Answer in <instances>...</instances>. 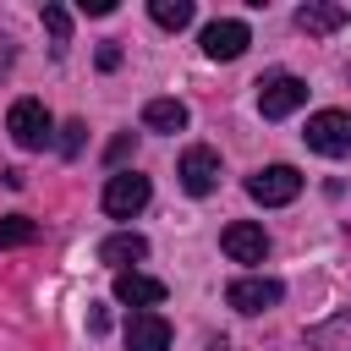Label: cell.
Masks as SVG:
<instances>
[{
    "mask_svg": "<svg viewBox=\"0 0 351 351\" xmlns=\"http://www.w3.org/2000/svg\"><path fill=\"white\" fill-rule=\"evenodd\" d=\"M44 27H49L55 49H66V44H71V11H66V5H44Z\"/></svg>",
    "mask_w": 351,
    "mask_h": 351,
    "instance_id": "obj_18",
    "label": "cell"
},
{
    "mask_svg": "<svg viewBox=\"0 0 351 351\" xmlns=\"http://www.w3.org/2000/svg\"><path fill=\"white\" fill-rule=\"evenodd\" d=\"M247 44H252V27L241 16H219V22L203 27V55L208 60H236V55H247Z\"/></svg>",
    "mask_w": 351,
    "mask_h": 351,
    "instance_id": "obj_6",
    "label": "cell"
},
{
    "mask_svg": "<svg viewBox=\"0 0 351 351\" xmlns=\"http://www.w3.org/2000/svg\"><path fill=\"white\" fill-rule=\"evenodd\" d=\"M302 104H307V82H302V77L274 71V77L258 82V110H263V121H285V115H296Z\"/></svg>",
    "mask_w": 351,
    "mask_h": 351,
    "instance_id": "obj_4",
    "label": "cell"
},
{
    "mask_svg": "<svg viewBox=\"0 0 351 351\" xmlns=\"http://www.w3.org/2000/svg\"><path fill=\"white\" fill-rule=\"evenodd\" d=\"M115 302H126V307H159L165 302V280L137 274V269H121L115 274Z\"/></svg>",
    "mask_w": 351,
    "mask_h": 351,
    "instance_id": "obj_12",
    "label": "cell"
},
{
    "mask_svg": "<svg viewBox=\"0 0 351 351\" xmlns=\"http://www.w3.org/2000/svg\"><path fill=\"white\" fill-rule=\"evenodd\" d=\"M88 329H93V335H104V329H110V313H104V307H93V313H88Z\"/></svg>",
    "mask_w": 351,
    "mask_h": 351,
    "instance_id": "obj_24",
    "label": "cell"
},
{
    "mask_svg": "<svg viewBox=\"0 0 351 351\" xmlns=\"http://www.w3.org/2000/svg\"><path fill=\"white\" fill-rule=\"evenodd\" d=\"M82 11H88V16H110V11H115V0H82Z\"/></svg>",
    "mask_w": 351,
    "mask_h": 351,
    "instance_id": "obj_23",
    "label": "cell"
},
{
    "mask_svg": "<svg viewBox=\"0 0 351 351\" xmlns=\"http://www.w3.org/2000/svg\"><path fill=\"white\" fill-rule=\"evenodd\" d=\"M132 148H137V132H121V137H115V143L104 148V159H110V165H121V159H126Z\"/></svg>",
    "mask_w": 351,
    "mask_h": 351,
    "instance_id": "obj_20",
    "label": "cell"
},
{
    "mask_svg": "<svg viewBox=\"0 0 351 351\" xmlns=\"http://www.w3.org/2000/svg\"><path fill=\"white\" fill-rule=\"evenodd\" d=\"M346 22H351V11L335 5V0H307V5H296V27H302L307 38H329V33H340Z\"/></svg>",
    "mask_w": 351,
    "mask_h": 351,
    "instance_id": "obj_11",
    "label": "cell"
},
{
    "mask_svg": "<svg viewBox=\"0 0 351 351\" xmlns=\"http://www.w3.org/2000/svg\"><path fill=\"white\" fill-rule=\"evenodd\" d=\"M11 60H16V44H11V33H5V27H0V77H5V71H11Z\"/></svg>",
    "mask_w": 351,
    "mask_h": 351,
    "instance_id": "obj_22",
    "label": "cell"
},
{
    "mask_svg": "<svg viewBox=\"0 0 351 351\" xmlns=\"http://www.w3.org/2000/svg\"><path fill=\"white\" fill-rule=\"evenodd\" d=\"M126 351H170V318L154 307H137L126 318Z\"/></svg>",
    "mask_w": 351,
    "mask_h": 351,
    "instance_id": "obj_10",
    "label": "cell"
},
{
    "mask_svg": "<svg viewBox=\"0 0 351 351\" xmlns=\"http://www.w3.org/2000/svg\"><path fill=\"white\" fill-rule=\"evenodd\" d=\"M148 16L159 27H170V33H181L192 22V0H148Z\"/></svg>",
    "mask_w": 351,
    "mask_h": 351,
    "instance_id": "obj_16",
    "label": "cell"
},
{
    "mask_svg": "<svg viewBox=\"0 0 351 351\" xmlns=\"http://www.w3.org/2000/svg\"><path fill=\"white\" fill-rule=\"evenodd\" d=\"M93 60H99V71H115V66H121V44H99Z\"/></svg>",
    "mask_w": 351,
    "mask_h": 351,
    "instance_id": "obj_21",
    "label": "cell"
},
{
    "mask_svg": "<svg viewBox=\"0 0 351 351\" xmlns=\"http://www.w3.org/2000/svg\"><path fill=\"white\" fill-rule=\"evenodd\" d=\"M176 176H181V186H186L192 197H208V192L219 186V154L197 143V148H186V154H181V165H176Z\"/></svg>",
    "mask_w": 351,
    "mask_h": 351,
    "instance_id": "obj_8",
    "label": "cell"
},
{
    "mask_svg": "<svg viewBox=\"0 0 351 351\" xmlns=\"http://www.w3.org/2000/svg\"><path fill=\"white\" fill-rule=\"evenodd\" d=\"M27 241H38V225H33L27 214H5V219H0V252H5V247H27Z\"/></svg>",
    "mask_w": 351,
    "mask_h": 351,
    "instance_id": "obj_17",
    "label": "cell"
},
{
    "mask_svg": "<svg viewBox=\"0 0 351 351\" xmlns=\"http://www.w3.org/2000/svg\"><path fill=\"white\" fill-rule=\"evenodd\" d=\"M137 258H148V241H143L137 230H115V236L99 241V263H110L115 274H121L126 263H137Z\"/></svg>",
    "mask_w": 351,
    "mask_h": 351,
    "instance_id": "obj_14",
    "label": "cell"
},
{
    "mask_svg": "<svg viewBox=\"0 0 351 351\" xmlns=\"http://www.w3.org/2000/svg\"><path fill=\"white\" fill-rule=\"evenodd\" d=\"M302 192V170L296 165H263L258 176H247V197L263 203V208H280Z\"/></svg>",
    "mask_w": 351,
    "mask_h": 351,
    "instance_id": "obj_5",
    "label": "cell"
},
{
    "mask_svg": "<svg viewBox=\"0 0 351 351\" xmlns=\"http://www.w3.org/2000/svg\"><path fill=\"white\" fill-rule=\"evenodd\" d=\"M307 351H351V302L307 329Z\"/></svg>",
    "mask_w": 351,
    "mask_h": 351,
    "instance_id": "obj_13",
    "label": "cell"
},
{
    "mask_svg": "<svg viewBox=\"0 0 351 351\" xmlns=\"http://www.w3.org/2000/svg\"><path fill=\"white\" fill-rule=\"evenodd\" d=\"M219 247H225L230 263H263V258H269V236H263V225H252V219H230V225L219 230Z\"/></svg>",
    "mask_w": 351,
    "mask_h": 351,
    "instance_id": "obj_7",
    "label": "cell"
},
{
    "mask_svg": "<svg viewBox=\"0 0 351 351\" xmlns=\"http://www.w3.org/2000/svg\"><path fill=\"white\" fill-rule=\"evenodd\" d=\"M302 143L313 154H324V159H346L351 154V110H318V115H307Z\"/></svg>",
    "mask_w": 351,
    "mask_h": 351,
    "instance_id": "obj_1",
    "label": "cell"
},
{
    "mask_svg": "<svg viewBox=\"0 0 351 351\" xmlns=\"http://www.w3.org/2000/svg\"><path fill=\"white\" fill-rule=\"evenodd\" d=\"M60 154H66V159L82 154V121H66V126H60Z\"/></svg>",
    "mask_w": 351,
    "mask_h": 351,
    "instance_id": "obj_19",
    "label": "cell"
},
{
    "mask_svg": "<svg viewBox=\"0 0 351 351\" xmlns=\"http://www.w3.org/2000/svg\"><path fill=\"white\" fill-rule=\"evenodd\" d=\"M208 351H225V340H214V346H208Z\"/></svg>",
    "mask_w": 351,
    "mask_h": 351,
    "instance_id": "obj_25",
    "label": "cell"
},
{
    "mask_svg": "<svg viewBox=\"0 0 351 351\" xmlns=\"http://www.w3.org/2000/svg\"><path fill=\"white\" fill-rule=\"evenodd\" d=\"M5 132H11L16 148H44L49 132H55V121H49L44 99H11V110H5Z\"/></svg>",
    "mask_w": 351,
    "mask_h": 351,
    "instance_id": "obj_2",
    "label": "cell"
},
{
    "mask_svg": "<svg viewBox=\"0 0 351 351\" xmlns=\"http://www.w3.org/2000/svg\"><path fill=\"white\" fill-rule=\"evenodd\" d=\"M280 296H285V285L269 280V274H241V280H230V291H225V302H230L236 313H263V307H274Z\"/></svg>",
    "mask_w": 351,
    "mask_h": 351,
    "instance_id": "obj_9",
    "label": "cell"
},
{
    "mask_svg": "<svg viewBox=\"0 0 351 351\" xmlns=\"http://www.w3.org/2000/svg\"><path fill=\"white\" fill-rule=\"evenodd\" d=\"M148 197H154V186H148V176H137V170H115V176L104 181V214H110V219H137V214L148 208Z\"/></svg>",
    "mask_w": 351,
    "mask_h": 351,
    "instance_id": "obj_3",
    "label": "cell"
},
{
    "mask_svg": "<svg viewBox=\"0 0 351 351\" xmlns=\"http://www.w3.org/2000/svg\"><path fill=\"white\" fill-rule=\"evenodd\" d=\"M143 126L148 132H186V104L181 99H148L143 104Z\"/></svg>",
    "mask_w": 351,
    "mask_h": 351,
    "instance_id": "obj_15",
    "label": "cell"
}]
</instances>
